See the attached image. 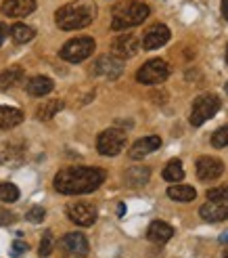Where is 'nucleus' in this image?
Masks as SVG:
<instances>
[{
    "instance_id": "obj_36",
    "label": "nucleus",
    "mask_w": 228,
    "mask_h": 258,
    "mask_svg": "<svg viewBox=\"0 0 228 258\" xmlns=\"http://www.w3.org/2000/svg\"><path fill=\"white\" fill-rule=\"evenodd\" d=\"M220 239H222V241H224V243H226V241H228V231H226V233H224V235H222V237H220Z\"/></svg>"
},
{
    "instance_id": "obj_13",
    "label": "nucleus",
    "mask_w": 228,
    "mask_h": 258,
    "mask_svg": "<svg viewBox=\"0 0 228 258\" xmlns=\"http://www.w3.org/2000/svg\"><path fill=\"white\" fill-rule=\"evenodd\" d=\"M201 218L207 223H220L228 218V202H207L199 210Z\"/></svg>"
},
{
    "instance_id": "obj_23",
    "label": "nucleus",
    "mask_w": 228,
    "mask_h": 258,
    "mask_svg": "<svg viewBox=\"0 0 228 258\" xmlns=\"http://www.w3.org/2000/svg\"><path fill=\"white\" fill-rule=\"evenodd\" d=\"M34 36H36L34 28H30V25H25V23H15V25L11 28V38H13V40H15L17 44H25V42L34 40Z\"/></svg>"
},
{
    "instance_id": "obj_9",
    "label": "nucleus",
    "mask_w": 228,
    "mask_h": 258,
    "mask_svg": "<svg viewBox=\"0 0 228 258\" xmlns=\"http://www.w3.org/2000/svg\"><path fill=\"white\" fill-rule=\"evenodd\" d=\"M92 72L96 76H100V78H105V80H116L124 72V63H122V59L113 57V55H103V57H98L94 61Z\"/></svg>"
},
{
    "instance_id": "obj_4",
    "label": "nucleus",
    "mask_w": 228,
    "mask_h": 258,
    "mask_svg": "<svg viewBox=\"0 0 228 258\" xmlns=\"http://www.w3.org/2000/svg\"><path fill=\"white\" fill-rule=\"evenodd\" d=\"M222 105V101L218 95H201L193 101V109H191V124L193 126H201L203 122H207L209 118L218 113Z\"/></svg>"
},
{
    "instance_id": "obj_3",
    "label": "nucleus",
    "mask_w": 228,
    "mask_h": 258,
    "mask_svg": "<svg viewBox=\"0 0 228 258\" xmlns=\"http://www.w3.org/2000/svg\"><path fill=\"white\" fill-rule=\"evenodd\" d=\"M151 9L145 3H138V0H126L113 7V17H111V30L122 32L134 28V25H141L147 17H149Z\"/></svg>"
},
{
    "instance_id": "obj_21",
    "label": "nucleus",
    "mask_w": 228,
    "mask_h": 258,
    "mask_svg": "<svg viewBox=\"0 0 228 258\" xmlns=\"http://www.w3.org/2000/svg\"><path fill=\"white\" fill-rule=\"evenodd\" d=\"M63 109V101L61 99H53V101H42L36 109V118L38 120H50Z\"/></svg>"
},
{
    "instance_id": "obj_39",
    "label": "nucleus",
    "mask_w": 228,
    "mask_h": 258,
    "mask_svg": "<svg viewBox=\"0 0 228 258\" xmlns=\"http://www.w3.org/2000/svg\"><path fill=\"white\" fill-rule=\"evenodd\" d=\"M71 258H80V256H71Z\"/></svg>"
},
{
    "instance_id": "obj_33",
    "label": "nucleus",
    "mask_w": 228,
    "mask_h": 258,
    "mask_svg": "<svg viewBox=\"0 0 228 258\" xmlns=\"http://www.w3.org/2000/svg\"><path fill=\"white\" fill-rule=\"evenodd\" d=\"M7 34H9V30H7V25H5V23H0V46H3V42H5V38H7Z\"/></svg>"
},
{
    "instance_id": "obj_34",
    "label": "nucleus",
    "mask_w": 228,
    "mask_h": 258,
    "mask_svg": "<svg viewBox=\"0 0 228 258\" xmlns=\"http://www.w3.org/2000/svg\"><path fill=\"white\" fill-rule=\"evenodd\" d=\"M222 15L224 19H228V0H222Z\"/></svg>"
},
{
    "instance_id": "obj_5",
    "label": "nucleus",
    "mask_w": 228,
    "mask_h": 258,
    "mask_svg": "<svg viewBox=\"0 0 228 258\" xmlns=\"http://www.w3.org/2000/svg\"><path fill=\"white\" fill-rule=\"evenodd\" d=\"M92 50H94V40L88 36H82V38H73V40L63 44V48L59 50V57L69 63H80L90 57Z\"/></svg>"
},
{
    "instance_id": "obj_19",
    "label": "nucleus",
    "mask_w": 228,
    "mask_h": 258,
    "mask_svg": "<svg viewBox=\"0 0 228 258\" xmlns=\"http://www.w3.org/2000/svg\"><path fill=\"white\" fill-rule=\"evenodd\" d=\"M53 88H55L53 80L46 78V76H34V78L28 82V93H30L32 97H44V95H48Z\"/></svg>"
},
{
    "instance_id": "obj_16",
    "label": "nucleus",
    "mask_w": 228,
    "mask_h": 258,
    "mask_svg": "<svg viewBox=\"0 0 228 258\" xmlns=\"http://www.w3.org/2000/svg\"><path fill=\"white\" fill-rule=\"evenodd\" d=\"M161 147V139L155 137V135H151V137H145V139H138L136 143L132 145L130 149V158L132 160H141L145 156H149V153H153Z\"/></svg>"
},
{
    "instance_id": "obj_32",
    "label": "nucleus",
    "mask_w": 228,
    "mask_h": 258,
    "mask_svg": "<svg viewBox=\"0 0 228 258\" xmlns=\"http://www.w3.org/2000/svg\"><path fill=\"white\" fill-rule=\"evenodd\" d=\"M13 221H15V214L9 212V210H3V208H0V225H11Z\"/></svg>"
},
{
    "instance_id": "obj_37",
    "label": "nucleus",
    "mask_w": 228,
    "mask_h": 258,
    "mask_svg": "<svg viewBox=\"0 0 228 258\" xmlns=\"http://www.w3.org/2000/svg\"><path fill=\"white\" fill-rule=\"evenodd\" d=\"M226 66H228V46H226Z\"/></svg>"
},
{
    "instance_id": "obj_28",
    "label": "nucleus",
    "mask_w": 228,
    "mask_h": 258,
    "mask_svg": "<svg viewBox=\"0 0 228 258\" xmlns=\"http://www.w3.org/2000/svg\"><path fill=\"white\" fill-rule=\"evenodd\" d=\"M207 200L209 202H228V185L209 189L207 191Z\"/></svg>"
},
{
    "instance_id": "obj_10",
    "label": "nucleus",
    "mask_w": 228,
    "mask_h": 258,
    "mask_svg": "<svg viewBox=\"0 0 228 258\" xmlns=\"http://www.w3.org/2000/svg\"><path fill=\"white\" fill-rule=\"evenodd\" d=\"M67 216L69 221L80 225V227H90L96 223V208L92 204H84V202H78V204H71L67 206Z\"/></svg>"
},
{
    "instance_id": "obj_11",
    "label": "nucleus",
    "mask_w": 228,
    "mask_h": 258,
    "mask_svg": "<svg viewBox=\"0 0 228 258\" xmlns=\"http://www.w3.org/2000/svg\"><path fill=\"white\" fill-rule=\"evenodd\" d=\"M168 40H170V30H168V25L155 23V25H151V28L145 32V36H143V48H145V50H155V48L163 46Z\"/></svg>"
},
{
    "instance_id": "obj_6",
    "label": "nucleus",
    "mask_w": 228,
    "mask_h": 258,
    "mask_svg": "<svg viewBox=\"0 0 228 258\" xmlns=\"http://www.w3.org/2000/svg\"><path fill=\"white\" fill-rule=\"evenodd\" d=\"M170 76V66L163 59H151L136 72V80L141 84H161Z\"/></svg>"
},
{
    "instance_id": "obj_24",
    "label": "nucleus",
    "mask_w": 228,
    "mask_h": 258,
    "mask_svg": "<svg viewBox=\"0 0 228 258\" xmlns=\"http://www.w3.org/2000/svg\"><path fill=\"white\" fill-rule=\"evenodd\" d=\"M23 80V70L19 66L15 68H9L0 74V88H11V86H17Z\"/></svg>"
},
{
    "instance_id": "obj_35",
    "label": "nucleus",
    "mask_w": 228,
    "mask_h": 258,
    "mask_svg": "<svg viewBox=\"0 0 228 258\" xmlns=\"http://www.w3.org/2000/svg\"><path fill=\"white\" fill-rule=\"evenodd\" d=\"M124 212H126V206H124V204H120V206H118V214H120V216H122V214H124Z\"/></svg>"
},
{
    "instance_id": "obj_27",
    "label": "nucleus",
    "mask_w": 228,
    "mask_h": 258,
    "mask_svg": "<svg viewBox=\"0 0 228 258\" xmlns=\"http://www.w3.org/2000/svg\"><path fill=\"white\" fill-rule=\"evenodd\" d=\"M211 145L213 147H228V124L218 128V131L211 135Z\"/></svg>"
},
{
    "instance_id": "obj_25",
    "label": "nucleus",
    "mask_w": 228,
    "mask_h": 258,
    "mask_svg": "<svg viewBox=\"0 0 228 258\" xmlns=\"http://www.w3.org/2000/svg\"><path fill=\"white\" fill-rule=\"evenodd\" d=\"M163 178L168 183H178V180L184 178V168H182V162L180 160H172L168 162V166L163 168Z\"/></svg>"
},
{
    "instance_id": "obj_22",
    "label": "nucleus",
    "mask_w": 228,
    "mask_h": 258,
    "mask_svg": "<svg viewBox=\"0 0 228 258\" xmlns=\"http://www.w3.org/2000/svg\"><path fill=\"white\" fill-rule=\"evenodd\" d=\"M168 198L176 202H193L197 198V191L191 185H174L168 189Z\"/></svg>"
},
{
    "instance_id": "obj_12",
    "label": "nucleus",
    "mask_w": 228,
    "mask_h": 258,
    "mask_svg": "<svg viewBox=\"0 0 228 258\" xmlns=\"http://www.w3.org/2000/svg\"><path fill=\"white\" fill-rule=\"evenodd\" d=\"M222 172H224L222 160L211 156H203L197 160V176L201 180H216L218 176H222Z\"/></svg>"
},
{
    "instance_id": "obj_8",
    "label": "nucleus",
    "mask_w": 228,
    "mask_h": 258,
    "mask_svg": "<svg viewBox=\"0 0 228 258\" xmlns=\"http://www.w3.org/2000/svg\"><path fill=\"white\" fill-rule=\"evenodd\" d=\"M141 50V40L134 34H120L111 42V53L118 59H130Z\"/></svg>"
},
{
    "instance_id": "obj_31",
    "label": "nucleus",
    "mask_w": 228,
    "mask_h": 258,
    "mask_svg": "<svg viewBox=\"0 0 228 258\" xmlns=\"http://www.w3.org/2000/svg\"><path fill=\"white\" fill-rule=\"evenodd\" d=\"M25 252H28V243L25 241H13V246H11V254L13 256H23Z\"/></svg>"
},
{
    "instance_id": "obj_2",
    "label": "nucleus",
    "mask_w": 228,
    "mask_h": 258,
    "mask_svg": "<svg viewBox=\"0 0 228 258\" xmlns=\"http://www.w3.org/2000/svg\"><path fill=\"white\" fill-rule=\"evenodd\" d=\"M96 17V5L92 0H73L55 13V21L61 30H82L90 25Z\"/></svg>"
},
{
    "instance_id": "obj_14",
    "label": "nucleus",
    "mask_w": 228,
    "mask_h": 258,
    "mask_svg": "<svg viewBox=\"0 0 228 258\" xmlns=\"http://www.w3.org/2000/svg\"><path fill=\"white\" fill-rule=\"evenodd\" d=\"M61 248L69 252L71 256H80L84 258L88 254V239L82 233H67L61 239Z\"/></svg>"
},
{
    "instance_id": "obj_17",
    "label": "nucleus",
    "mask_w": 228,
    "mask_h": 258,
    "mask_svg": "<svg viewBox=\"0 0 228 258\" xmlns=\"http://www.w3.org/2000/svg\"><path fill=\"white\" fill-rule=\"evenodd\" d=\"M172 235H174V229L168 223H163V221L151 223L149 229H147V237L153 243H166V241L172 239Z\"/></svg>"
},
{
    "instance_id": "obj_26",
    "label": "nucleus",
    "mask_w": 228,
    "mask_h": 258,
    "mask_svg": "<svg viewBox=\"0 0 228 258\" xmlns=\"http://www.w3.org/2000/svg\"><path fill=\"white\" fill-rule=\"evenodd\" d=\"M0 200L3 202H17L19 200V189L13 183H0Z\"/></svg>"
},
{
    "instance_id": "obj_20",
    "label": "nucleus",
    "mask_w": 228,
    "mask_h": 258,
    "mask_svg": "<svg viewBox=\"0 0 228 258\" xmlns=\"http://www.w3.org/2000/svg\"><path fill=\"white\" fill-rule=\"evenodd\" d=\"M151 178V170L147 168V166H134V168H130L128 172H126V185L130 187H143L149 183Z\"/></svg>"
},
{
    "instance_id": "obj_1",
    "label": "nucleus",
    "mask_w": 228,
    "mask_h": 258,
    "mask_svg": "<svg viewBox=\"0 0 228 258\" xmlns=\"http://www.w3.org/2000/svg\"><path fill=\"white\" fill-rule=\"evenodd\" d=\"M105 180V170L94 166H73L63 168L55 176V189L63 196H82L96 191Z\"/></svg>"
},
{
    "instance_id": "obj_40",
    "label": "nucleus",
    "mask_w": 228,
    "mask_h": 258,
    "mask_svg": "<svg viewBox=\"0 0 228 258\" xmlns=\"http://www.w3.org/2000/svg\"><path fill=\"white\" fill-rule=\"evenodd\" d=\"M224 258H228V252H226V256H224Z\"/></svg>"
},
{
    "instance_id": "obj_30",
    "label": "nucleus",
    "mask_w": 228,
    "mask_h": 258,
    "mask_svg": "<svg viewBox=\"0 0 228 258\" xmlns=\"http://www.w3.org/2000/svg\"><path fill=\"white\" fill-rule=\"evenodd\" d=\"M44 208H42V206H34V208L28 212V214H25V218H28V221L30 223H42L44 221Z\"/></svg>"
},
{
    "instance_id": "obj_38",
    "label": "nucleus",
    "mask_w": 228,
    "mask_h": 258,
    "mask_svg": "<svg viewBox=\"0 0 228 258\" xmlns=\"http://www.w3.org/2000/svg\"><path fill=\"white\" fill-rule=\"evenodd\" d=\"M224 88H226V95H228V82H226V86H224Z\"/></svg>"
},
{
    "instance_id": "obj_7",
    "label": "nucleus",
    "mask_w": 228,
    "mask_h": 258,
    "mask_svg": "<svg viewBox=\"0 0 228 258\" xmlns=\"http://www.w3.org/2000/svg\"><path fill=\"white\" fill-rule=\"evenodd\" d=\"M126 145V133L120 128H107L98 135L96 141V149L100 156H118Z\"/></svg>"
},
{
    "instance_id": "obj_18",
    "label": "nucleus",
    "mask_w": 228,
    "mask_h": 258,
    "mask_svg": "<svg viewBox=\"0 0 228 258\" xmlns=\"http://www.w3.org/2000/svg\"><path fill=\"white\" fill-rule=\"evenodd\" d=\"M23 122V111L17 107H7V105H0V128H15Z\"/></svg>"
},
{
    "instance_id": "obj_15",
    "label": "nucleus",
    "mask_w": 228,
    "mask_h": 258,
    "mask_svg": "<svg viewBox=\"0 0 228 258\" xmlns=\"http://www.w3.org/2000/svg\"><path fill=\"white\" fill-rule=\"evenodd\" d=\"M36 11V0H5L3 15L7 17H25Z\"/></svg>"
},
{
    "instance_id": "obj_29",
    "label": "nucleus",
    "mask_w": 228,
    "mask_h": 258,
    "mask_svg": "<svg viewBox=\"0 0 228 258\" xmlns=\"http://www.w3.org/2000/svg\"><path fill=\"white\" fill-rule=\"evenodd\" d=\"M53 243H55L53 233L46 231V233L42 235V241H40V256H48L50 252H53Z\"/></svg>"
}]
</instances>
